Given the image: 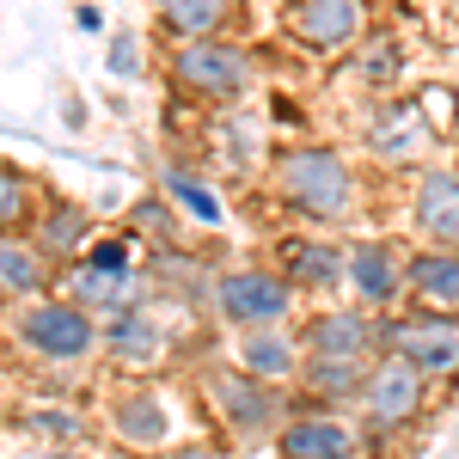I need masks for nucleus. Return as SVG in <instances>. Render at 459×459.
I'll return each mask as SVG.
<instances>
[{"label": "nucleus", "instance_id": "obj_8", "mask_svg": "<svg viewBox=\"0 0 459 459\" xmlns=\"http://www.w3.org/2000/svg\"><path fill=\"white\" fill-rule=\"evenodd\" d=\"M374 343H380V325L361 313V307H355V313H325L313 325V355L318 361H361Z\"/></svg>", "mask_w": 459, "mask_h": 459}, {"label": "nucleus", "instance_id": "obj_6", "mask_svg": "<svg viewBox=\"0 0 459 459\" xmlns=\"http://www.w3.org/2000/svg\"><path fill=\"white\" fill-rule=\"evenodd\" d=\"M361 398H368V417L380 429L411 423V411L423 404V368H411L404 355H386V361L361 380Z\"/></svg>", "mask_w": 459, "mask_h": 459}, {"label": "nucleus", "instance_id": "obj_29", "mask_svg": "<svg viewBox=\"0 0 459 459\" xmlns=\"http://www.w3.org/2000/svg\"><path fill=\"white\" fill-rule=\"evenodd\" d=\"M37 459H80V454H37Z\"/></svg>", "mask_w": 459, "mask_h": 459}, {"label": "nucleus", "instance_id": "obj_3", "mask_svg": "<svg viewBox=\"0 0 459 459\" xmlns=\"http://www.w3.org/2000/svg\"><path fill=\"white\" fill-rule=\"evenodd\" d=\"M380 343H386V355H404L411 368L441 374V368H454V361H459V318H447V313L392 318V325H380Z\"/></svg>", "mask_w": 459, "mask_h": 459}, {"label": "nucleus", "instance_id": "obj_2", "mask_svg": "<svg viewBox=\"0 0 459 459\" xmlns=\"http://www.w3.org/2000/svg\"><path fill=\"white\" fill-rule=\"evenodd\" d=\"M19 343L37 355H56V361H80L99 343V325H92V313H80L74 300H43L31 313H19Z\"/></svg>", "mask_w": 459, "mask_h": 459}, {"label": "nucleus", "instance_id": "obj_25", "mask_svg": "<svg viewBox=\"0 0 459 459\" xmlns=\"http://www.w3.org/2000/svg\"><path fill=\"white\" fill-rule=\"evenodd\" d=\"M166 184H172V196L184 203V209H196L203 221H221V203H214L209 190H196V178H190V172H172Z\"/></svg>", "mask_w": 459, "mask_h": 459}, {"label": "nucleus", "instance_id": "obj_21", "mask_svg": "<svg viewBox=\"0 0 459 459\" xmlns=\"http://www.w3.org/2000/svg\"><path fill=\"white\" fill-rule=\"evenodd\" d=\"M307 386L325 392V398H350V392H361V361H318V355H313Z\"/></svg>", "mask_w": 459, "mask_h": 459}, {"label": "nucleus", "instance_id": "obj_5", "mask_svg": "<svg viewBox=\"0 0 459 459\" xmlns=\"http://www.w3.org/2000/svg\"><path fill=\"white\" fill-rule=\"evenodd\" d=\"M214 307L233 325H276L288 313V282L282 276H264V270H239V276L214 282Z\"/></svg>", "mask_w": 459, "mask_h": 459}, {"label": "nucleus", "instance_id": "obj_19", "mask_svg": "<svg viewBox=\"0 0 459 459\" xmlns=\"http://www.w3.org/2000/svg\"><path fill=\"white\" fill-rule=\"evenodd\" d=\"M288 270H294V282L307 288H337L343 282V257L325 246H288Z\"/></svg>", "mask_w": 459, "mask_h": 459}, {"label": "nucleus", "instance_id": "obj_11", "mask_svg": "<svg viewBox=\"0 0 459 459\" xmlns=\"http://www.w3.org/2000/svg\"><path fill=\"white\" fill-rule=\"evenodd\" d=\"M355 435L337 417H300L282 429V459H350Z\"/></svg>", "mask_w": 459, "mask_h": 459}, {"label": "nucleus", "instance_id": "obj_13", "mask_svg": "<svg viewBox=\"0 0 459 459\" xmlns=\"http://www.w3.org/2000/svg\"><path fill=\"white\" fill-rule=\"evenodd\" d=\"M214 404L227 411V423L239 435H257V429L276 417V398L264 392V380H239V374H221L214 380Z\"/></svg>", "mask_w": 459, "mask_h": 459}, {"label": "nucleus", "instance_id": "obj_9", "mask_svg": "<svg viewBox=\"0 0 459 459\" xmlns=\"http://www.w3.org/2000/svg\"><path fill=\"white\" fill-rule=\"evenodd\" d=\"M417 227H423L435 251H459V178L454 172H429L417 190Z\"/></svg>", "mask_w": 459, "mask_h": 459}, {"label": "nucleus", "instance_id": "obj_17", "mask_svg": "<svg viewBox=\"0 0 459 459\" xmlns=\"http://www.w3.org/2000/svg\"><path fill=\"white\" fill-rule=\"evenodd\" d=\"M239 361L251 368V380H282L288 368H294V343H288L282 331H246Z\"/></svg>", "mask_w": 459, "mask_h": 459}, {"label": "nucleus", "instance_id": "obj_18", "mask_svg": "<svg viewBox=\"0 0 459 459\" xmlns=\"http://www.w3.org/2000/svg\"><path fill=\"white\" fill-rule=\"evenodd\" d=\"M160 19H166L178 37H196V43H203V37L227 19V0H160Z\"/></svg>", "mask_w": 459, "mask_h": 459}, {"label": "nucleus", "instance_id": "obj_27", "mask_svg": "<svg viewBox=\"0 0 459 459\" xmlns=\"http://www.w3.org/2000/svg\"><path fill=\"white\" fill-rule=\"evenodd\" d=\"M110 74H135V43H129V37L110 43Z\"/></svg>", "mask_w": 459, "mask_h": 459}, {"label": "nucleus", "instance_id": "obj_24", "mask_svg": "<svg viewBox=\"0 0 459 459\" xmlns=\"http://www.w3.org/2000/svg\"><path fill=\"white\" fill-rule=\"evenodd\" d=\"M374 147H380L386 160H398V153H411V147H417V117H411V110H398V117H386V123H380V135H374Z\"/></svg>", "mask_w": 459, "mask_h": 459}, {"label": "nucleus", "instance_id": "obj_22", "mask_svg": "<svg viewBox=\"0 0 459 459\" xmlns=\"http://www.w3.org/2000/svg\"><path fill=\"white\" fill-rule=\"evenodd\" d=\"M25 209H31V184L13 172V166H0V233H6V227H19Z\"/></svg>", "mask_w": 459, "mask_h": 459}, {"label": "nucleus", "instance_id": "obj_7", "mask_svg": "<svg viewBox=\"0 0 459 459\" xmlns=\"http://www.w3.org/2000/svg\"><path fill=\"white\" fill-rule=\"evenodd\" d=\"M355 31H361V0H300L294 6L300 49H343Z\"/></svg>", "mask_w": 459, "mask_h": 459}, {"label": "nucleus", "instance_id": "obj_10", "mask_svg": "<svg viewBox=\"0 0 459 459\" xmlns=\"http://www.w3.org/2000/svg\"><path fill=\"white\" fill-rule=\"evenodd\" d=\"M68 294H74V307L86 313V307H105L110 318L117 313H129L142 294H135V282H129V270H110V264H80L68 276Z\"/></svg>", "mask_w": 459, "mask_h": 459}, {"label": "nucleus", "instance_id": "obj_16", "mask_svg": "<svg viewBox=\"0 0 459 459\" xmlns=\"http://www.w3.org/2000/svg\"><path fill=\"white\" fill-rule=\"evenodd\" d=\"M110 350L117 355H129V361H147V355H160L166 350V337H160V325H153V318L142 313V300H135V307H129V313H117L110 318Z\"/></svg>", "mask_w": 459, "mask_h": 459}, {"label": "nucleus", "instance_id": "obj_14", "mask_svg": "<svg viewBox=\"0 0 459 459\" xmlns=\"http://www.w3.org/2000/svg\"><path fill=\"white\" fill-rule=\"evenodd\" d=\"M404 282L417 288V294H423L435 313L459 307V251H423V257H411Z\"/></svg>", "mask_w": 459, "mask_h": 459}, {"label": "nucleus", "instance_id": "obj_4", "mask_svg": "<svg viewBox=\"0 0 459 459\" xmlns=\"http://www.w3.org/2000/svg\"><path fill=\"white\" fill-rule=\"evenodd\" d=\"M172 74L184 92H203V99H239L251 86V68L233 43H190Z\"/></svg>", "mask_w": 459, "mask_h": 459}, {"label": "nucleus", "instance_id": "obj_1", "mask_svg": "<svg viewBox=\"0 0 459 459\" xmlns=\"http://www.w3.org/2000/svg\"><path fill=\"white\" fill-rule=\"evenodd\" d=\"M276 184H282L288 203L300 214H313V221H331V214L350 209V166L331 147H294L276 166Z\"/></svg>", "mask_w": 459, "mask_h": 459}, {"label": "nucleus", "instance_id": "obj_12", "mask_svg": "<svg viewBox=\"0 0 459 459\" xmlns=\"http://www.w3.org/2000/svg\"><path fill=\"white\" fill-rule=\"evenodd\" d=\"M343 276H350V288L361 294V307H386L392 294H398V282H404V270L392 264L386 246H355L350 264H343Z\"/></svg>", "mask_w": 459, "mask_h": 459}, {"label": "nucleus", "instance_id": "obj_20", "mask_svg": "<svg viewBox=\"0 0 459 459\" xmlns=\"http://www.w3.org/2000/svg\"><path fill=\"white\" fill-rule=\"evenodd\" d=\"M0 288H6V294H37V288H43V257H37L31 246L0 239Z\"/></svg>", "mask_w": 459, "mask_h": 459}, {"label": "nucleus", "instance_id": "obj_15", "mask_svg": "<svg viewBox=\"0 0 459 459\" xmlns=\"http://www.w3.org/2000/svg\"><path fill=\"white\" fill-rule=\"evenodd\" d=\"M117 435L123 441H135V447H160L166 435H172V411H166V398H153V392H135V398H123L117 404Z\"/></svg>", "mask_w": 459, "mask_h": 459}, {"label": "nucleus", "instance_id": "obj_28", "mask_svg": "<svg viewBox=\"0 0 459 459\" xmlns=\"http://www.w3.org/2000/svg\"><path fill=\"white\" fill-rule=\"evenodd\" d=\"M160 459H214V454H203V447H178V454H160Z\"/></svg>", "mask_w": 459, "mask_h": 459}, {"label": "nucleus", "instance_id": "obj_26", "mask_svg": "<svg viewBox=\"0 0 459 459\" xmlns=\"http://www.w3.org/2000/svg\"><path fill=\"white\" fill-rule=\"evenodd\" d=\"M31 429H37V435H68V441H74V435H80V417H62V411H43V417H31Z\"/></svg>", "mask_w": 459, "mask_h": 459}, {"label": "nucleus", "instance_id": "obj_23", "mask_svg": "<svg viewBox=\"0 0 459 459\" xmlns=\"http://www.w3.org/2000/svg\"><path fill=\"white\" fill-rule=\"evenodd\" d=\"M80 239H86V214L80 209H56L43 221V251H74Z\"/></svg>", "mask_w": 459, "mask_h": 459}]
</instances>
